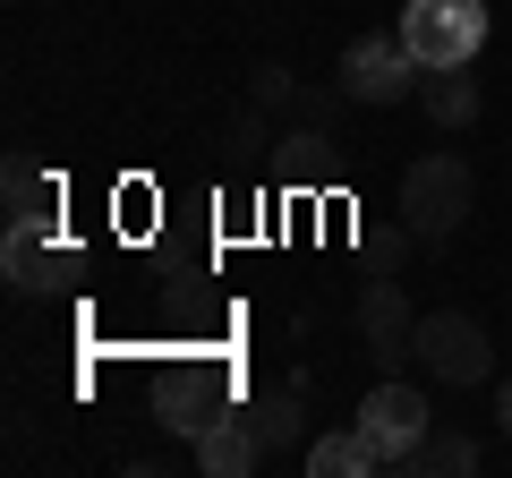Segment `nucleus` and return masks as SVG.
I'll return each mask as SVG.
<instances>
[{
  "mask_svg": "<svg viewBox=\"0 0 512 478\" xmlns=\"http://www.w3.org/2000/svg\"><path fill=\"white\" fill-rule=\"evenodd\" d=\"M410 359H419L427 385H453V393L495 385V342H487V325H478V316H461V308L419 316V342H410Z\"/></svg>",
  "mask_w": 512,
  "mask_h": 478,
  "instance_id": "nucleus-2",
  "label": "nucleus"
},
{
  "mask_svg": "<svg viewBox=\"0 0 512 478\" xmlns=\"http://www.w3.org/2000/svg\"><path fill=\"white\" fill-rule=\"evenodd\" d=\"M350 325H359V342H367V359H376L384 376L410 359V342H419V316H410V291L393 274H376V282H359V299H350Z\"/></svg>",
  "mask_w": 512,
  "mask_h": 478,
  "instance_id": "nucleus-7",
  "label": "nucleus"
},
{
  "mask_svg": "<svg viewBox=\"0 0 512 478\" xmlns=\"http://www.w3.org/2000/svg\"><path fill=\"white\" fill-rule=\"evenodd\" d=\"M214 393H222V376H171V385L154 393V419H163L180 444H197L205 427L222 419V402H214Z\"/></svg>",
  "mask_w": 512,
  "mask_h": 478,
  "instance_id": "nucleus-9",
  "label": "nucleus"
},
{
  "mask_svg": "<svg viewBox=\"0 0 512 478\" xmlns=\"http://www.w3.org/2000/svg\"><path fill=\"white\" fill-rule=\"evenodd\" d=\"M291 94H299V77L282 69V60H265V69H256V111H291Z\"/></svg>",
  "mask_w": 512,
  "mask_h": 478,
  "instance_id": "nucleus-15",
  "label": "nucleus"
},
{
  "mask_svg": "<svg viewBox=\"0 0 512 478\" xmlns=\"http://www.w3.org/2000/svg\"><path fill=\"white\" fill-rule=\"evenodd\" d=\"M495 419H504V436H512V376L495 385Z\"/></svg>",
  "mask_w": 512,
  "mask_h": 478,
  "instance_id": "nucleus-16",
  "label": "nucleus"
},
{
  "mask_svg": "<svg viewBox=\"0 0 512 478\" xmlns=\"http://www.w3.org/2000/svg\"><path fill=\"white\" fill-rule=\"evenodd\" d=\"M188 461H197L205 478H248L256 461H265V444H256V419H231V410H222V419L205 427L197 444H188Z\"/></svg>",
  "mask_w": 512,
  "mask_h": 478,
  "instance_id": "nucleus-8",
  "label": "nucleus"
},
{
  "mask_svg": "<svg viewBox=\"0 0 512 478\" xmlns=\"http://www.w3.org/2000/svg\"><path fill=\"white\" fill-rule=\"evenodd\" d=\"M0 205H9V222H60V180L26 154H9L0 163Z\"/></svg>",
  "mask_w": 512,
  "mask_h": 478,
  "instance_id": "nucleus-11",
  "label": "nucleus"
},
{
  "mask_svg": "<svg viewBox=\"0 0 512 478\" xmlns=\"http://www.w3.org/2000/svg\"><path fill=\"white\" fill-rule=\"evenodd\" d=\"M427 427H436L427 385H410V376H384V385H367V402H359V436L376 444L384 470H410V453L427 444Z\"/></svg>",
  "mask_w": 512,
  "mask_h": 478,
  "instance_id": "nucleus-4",
  "label": "nucleus"
},
{
  "mask_svg": "<svg viewBox=\"0 0 512 478\" xmlns=\"http://www.w3.org/2000/svg\"><path fill=\"white\" fill-rule=\"evenodd\" d=\"M299 461H308V478H376V470H384L376 444L359 436V419H350V427H325V436H308V453H299Z\"/></svg>",
  "mask_w": 512,
  "mask_h": 478,
  "instance_id": "nucleus-12",
  "label": "nucleus"
},
{
  "mask_svg": "<svg viewBox=\"0 0 512 478\" xmlns=\"http://www.w3.org/2000/svg\"><path fill=\"white\" fill-rule=\"evenodd\" d=\"M470 205H478V180H470L461 154H419V163L402 171V222L427 248H444V239L470 222Z\"/></svg>",
  "mask_w": 512,
  "mask_h": 478,
  "instance_id": "nucleus-1",
  "label": "nucleus"
},
{
  "mask_svg": "<svg viewBox=\"0 0 512 478\" xmlns=\"http://www.w3.org/2000/svg\"><path fill=\"white\" fill-rule=\"evenodd\" d=\"M419 77H427V69L410 60L402 35H359V43L342 52V69H333V86H342L359 111H393L402 94H419Z\"/></svg>",
  "mask_w": 512,
  "mask_h": 478,
  "instance_id": "nucleus-5",
  "label": "nucleus"
},
{
  "mask_svg": "<svg viewBox=\"0 0 512 478\" xmlns=\"http://www.w3.org/2000/svg\"><path fill=\"white\" fill-rule=\"evenodd\" d=\"M248 419H256L265 461H274V453H308V402H299V385H265Z\"/></svg>",
  "mask_w": 512,
  "mask_h": 478,
  "instance_id": "nucleus-10",
  "label": "nucleus"
},
{
  "mask_svg": "<svg viewBox=\"0 0 512 478\" xmlns=\"http://www.w3.org/2000/svg\"><path fill=\"white\" fill-rule=\"evenodd\" d=\"M478 461H487V453H478L470 427H444V419H436V427H427V444L410 453V478H470Z\"/></svg>",
  "mask_w": 512,
  "mask_h": 478,
  "instance_id": "nucleus-14",
  "label": "nucleus"
},
{
  "mask_svg": "<svg viewBox=\"0 0 512 478\" xmlns=\"http://www.w3.org/2000/svg\"><path fill=\"white\" fill-rule=\"evenodd\" d=\"M0 282L18 299H52L77 282V248L60 239V222H9L0 231Z\"/></svg>",
  "mask_w": 512,
  "mask_h": 478,
  "instance_id": "nucleus-6",
  "label": "nucleus"
},
{
  "mask_svg": "<svg viewBox=\"0 0 512 478\" xmlns=\"http://www.w3.org/2000/svg\"><path fill=\"white\" fill-rule=\"evenodd\" d=\"M402 43L419 69H470L487 52V0H402Z\"/></svg>",
  "mask_w": 512,
  "mask_h": 478,
  "instance_id": "nucleus-3",
  "label": "nucleus"
},
{
  "mask_svg": "<svg viewBox=\"0 0 512 478\" xmlns=\"http://www.w3.org/2000/svg\"><path fill=\"white\" fill-rule=\"evenodd\" d=\"M419 111L436 120V129H470L478 111H487V94H478L470 69H427L419 77Z\"/></svg>",
  "mask_w": 512,
  "mask_h": 478,
  "instance_id": "nucleus-13",
  "label": "nucleus"
}]
</instances>
